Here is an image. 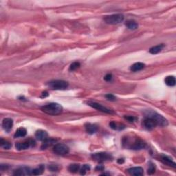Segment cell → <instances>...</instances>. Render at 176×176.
Listing matches in <instances>:
<instances>
[{
  "mask_svg": "<svg viewBox=\"0 0 176 176\" xmlns=\"http://www.w3.org/2000/svg\"><path fill=\"white\" fill-rule=\"evenodd\" d=\"M0 145L1 147H3L5 149H9L12 147V145L11 143L7 141H5L3 138H1V141H0Z\"/></svg>",
  "mask_w": 176,
  "mask_h": 176,
  "instance_id": "25",
  "label": "cell"
},
{
  "mask_svg": "<svg viewBox=\"0 0 176 176\" xmlns=\"http://www.w3.org/2000/svg\"><path fill=\"white\" fill-rule=\"evenodd\" d=\"M124 160H123V159H118V162L119 164L124 163Z\"/></svg>",
  "mask_w": 176,
  "mask_h": 176,
  "instance_id": "36",
  "label": "cell"
},
{
  "mask_svg": "<svg viewBox=\"0 0 176 176\" xmlns=\"http://www.w3.org/2000/svg\"><path fill=\"white\" fill-rule=\"evenodd\" d=\"M112 79V74H107L105 75V77H104V80H105L106 81H110Z\"/></svg>",
  "mask_w": 176,
  "mask_h": 176,
  "instance_id": "32",
  "label": "cell"
},
{
  "mask_svg": "<svg viewBox=\"0 0 176 176\" xmlns=\"http://www.w3.org/2000/svg\"><path fill=\"white\" fill-rule=\"evenodd\" d=\"M127 171L130 175L135 176L143 175V174H144V170H143V169L142 168V167H132V168L128 169Z\"/></svg>",
  "mask_w": 176,
  "mask_h": 176,
  "instance_id": "12",
  "label": "cell"
},
{
  "mask_svg": "<svg viewBox=\"0 0 176 176\" xmlns=\"http://www.w3.org/2000/svg\"><path fill=\"white\" fill-rule=\"evenodd\" d=\"M35 145L36 143L33 139H28V141L23 142V143H16L15 147L19 151H21V150L28 149V148L31 147H35Z\"/></svg>",
  "mask_w": 176,
  "mask_h": 176,
  "instance_id": "8",
  "label": "cell"
},
{
  "mask_svg": "<svg viewBox=\"0 0 176 176\" xmlns=\"http://www.w3.org/2000/svg\"><path fill=\"white\" fill-rule=\"evenodd\" d=\"M92 158L95 161L100 162H106L108 160H111L113 158L112 155L105 152H100V153H96L92 155Z\"/></svg>",
  "mask_w": 176,
  "mask_h": 176,
  "instance_id": "6",
  "label": "cell"
},
{
  "mask_svg": "<svg viewBox=\"0 0 176 176\" xmlns=\"http://www.w3.org/2000/svg\"><path fill=\"white\" fill-rule=\"evenodd\" d=\"M53 151L59 155H67L70 151V149L64 143H57L53 147Z\"/></svg>",
  "mask_w": 176,
  "mask_h": 176,
  "instance_id": "7",
  "label": "cell"
},
{
  "mask_svg": "<svg viewBox=\"0 0 176 176\" xmlns=\"http://www.w3.org/2000/svg\"><path fill=\"white\" fill-rule=\"evenodd\" d=\"M125 25L127 28H129V30H136L138 28V24L134 20H129V21L126 22Z\"/></svg>",
  "mask_w": 176,
  "mask_h": 176,
  "instance_id": "23",
  "label": "cell"
},
{
  "mask_svg": "<svg viewBox=\"0 0 176 176\" xmlns=\"http://www.w3.org/2000/svg\"><path fill=\"white\" fill-rule=\"evenodd\" d=\"M80 66H81V64H80L79 62H74V63H72L70 66L69 70L74 71V70H77L78 68H79Z\"/></svg>",
  "mask_w": 176,
  "mask_h": 176,
  "instance_id": "28",
  "label": "cell"
},
{
  "mask_svg": "<svg viewBox=\"0 0 176 176\" xmlns=\"http://www.w3.org/2000/svg\"><path fill=\"white\" fill-rule=\"evenodd\" d=\"M90 166L89 165H83L82 168L80 170V173L81 175H85L86 173L90 170Z\"/></svg>",
  "mask_w": 176,
  "mask_h": 176,
  "instance_id": "27",
  "label": "cell"
},
{
  "mask_svg": "<svg viewBox=\"0 0 176 176\" xmlns=\"http://www.w3.org/2000/svg\"><path fill=\"white\" fill-rule=\"evenodd\" d=\"M164 47H165L164 44H160V45L153 46V47H152L149 49V52L153 54H158V53L161 52L162 49L164 48Z\"/></svg>",
  "mask_w": 176,
  "mask_h": 176,
  "instance_id": "20",
  "label": "cell"
},
{
  "mask_svg": "<svg viewBox=\"0 0 176 176\" xmlns=\"http://www.w3.org/2000/svg\"><path fill=\"white\" fill-rule=\"evenodd\" d=\"M161 161L163 162L164 164L166 165H168L169 167H176L175 163L172 160L171 158H170L169 157L167 156V155H162L161 156Z\"/></svg>",
  "mask_w": 176,
  "mask_h": 176,
  "instance_id": "15",
  "label": "cell"
},
{
  "mask_svg": "<svg viewBox=\"0 0 176 176\" xmlns=\"http://www.w3.org/2000/svg\"><path fill=\"white\" fill-rule=\"evenodd\" d=\"M48 133L46 131L41 130V129H39V130L36 131L35 133L36 138L40 141H45L46 138H48Z\"/></svg>",
  "mask_w": 176,
  "mask_h": 176,
  "instance_id": "14",
  "label": "cell"
},
{
  "mask_svg": "<svg viewBox=\"0 0 176 176\" xmlns=\"http://www.w3.org/2000/svg\"><path fill=\"white\" fill-rule=\"evenodd\" d=\"M56 140L53 139V138H46L45 141H43V144L41 145V149H46L47 148H48L49 147L52 146V145H54L56 143Z\"/></svg>",
  "mask_w": 176,
  "mask_h": 176,
  "instance_id": "16",
  "label": "cell"
},
{
  "mask_svg": "<svg viewBox=\"0 0 176 176\" xmlns=\"http://www.w3.org/2000/svg\"><path fill=\"white\" fill-rule=\"evenodd\" d=\"M105 97L107 98V99H108L109 100H111V101H115L116 100L115 96L112 94H108L105 96Z\"/></svg>",
  "mask_w": 176,
  "mask_h": 176,
  "instance_id": "30",
  "label": "cell"
},
{
  "mask_svg": "<svg viewBox=\"0 0 176 176\" xmlns=\"http://www.w3.org/2000/svg\"><path fill=\"white\" fill-rule=\"evenodd\" d=\"M145 65L143 64V63L141 62L135 63L134 64H133L132 66H131L130 70L132 72H138L140 70H142L145 68Z\"/></svg>",
  "mask_w": 176,
  "mask_h": 176,
  "instance_id": "18",
  "label": "cell"
},
{
  "mask_svg": "<svg viewBox=\"0 0 176 176\" xmlns=\"http://www.w3.org/2000/svg\"><path fill=\"white\" fill-rule=\"evenodd\" d=\"M48 169L51 171H57L59 170V167H58V166L54 165H50Z\"/></svg>",
  "mask_w": 176,
  "mask_h": 176,
  "instance_id": "31",
  "label": "cell"
},
{
  "mask_svg": "<svg viewBox=\"0 0 176 176\" xmlns=\"http://www.w3.org/2000/svg\"><path fill=\"white\" fill-rule=\"evenodd\" d=\"M48 85L50 88L54 90H64L68 88V83L63 80H53L48 83Z\"/></svg>",
  "mask_w": 176,
  "mask_h": 176,
  "instance_id": "5",
  "label": "cell"
},
{
  "mask_svg": "<svg viewBox=\"0 0 176 176\" xmlns=\"http://www.w3.org/2000/svg\"><path fill=\"white\" fill-rule=\"evenodd\" d=\"M88 105L89 106H90V107H93L94 109H97V110L100 111V112H102L103 113H107V114H114V112H113L112 110L107 108V107H104V106L100 105V104L97 103V102H88Z\"/></svg>",
  "mask_w": 176,
  "mask_h": 176,
  "instance_id": "9",
  "label": "cell"
},
{
  "mask_svg": "<svg viewBox=\"0 0 176 176\" xmlns=\"http://www.w3.org/2000/svg\"><path fill=\"white\" fill-rule=\"evenodd\" d=\"M123 145L130 149L140 150L145 147L146 143L138 138H133L132 141L131 138H126L123 139Z\"/></svg>",
  "mask_w": 176,
  "mask_h": 176,
  "instance_id": "1",
  "label": "cell"
},
{
  "mask_svg": "<svg viewBox=\"0 0 176 176\" xmlns=\"http://www.w3.org/2000/svg\"><path fill=\"white\" fill-rule=\"evenodd\" d=\"M143 125H144V127L146 128L147 129H148V130H152V129H154L156 126H158L156 122H155L153 119L147 117H145V120H143Z\"/></svg>",
  "mask_w": 176,
  "mask_h": 176,
  "instance_id": "11",
  "label": "cell"
},
{
  "mask_svg": "<svg viewBox=\"0 0 176 176\" xmlns=\"http://www.w3.org/2000/svg\"><path fill=\"white\" fill-rule=\"evenodd\" d=\"M13 127V120L11 118H4L2 121V127L5 131L9 132Z\"/></svg>",
  "mask_w": 176,
  "mask_h": 176,
  "instance_id": "13",
  "label": "cell"
},
{
  "mask_svg": "<svg viewBox=\"0 0 176 176\" xmlns=\"http://www.w3.org/2000/svg\"><path fill=\"white\" fill-rule=\"evenodd\" d=\"M165 84L168 86L173 87L175 86L176 81H175V78L173 76H168L165 78Z\"/></svg>",
  "mask_w": 176,
  "mask_h": 176,
  "instance_id": "22",
  "label": "cell"
},
{
  "mask_svg": "<svg viewBox=\"0 0 176 176\" xmlns=\"http://www.w3.org/2000/svg\"><path fill=\"white\" fill-rule=\"evenodd\" d=\"M13 175H32V169H30V168L27 167H20L17 169L15 171L14 173H13Z\"/></svg>",
  "mask_w": 176,
  "mask_h": 176,
  "instance_id": "10",
  "label": "cell"
},
{
  "mask_svg": "<svg viewBox=\"0 0 176 176\" xmlns=\"http://www.w3.org/2000/svg\"><path fill=\"white\" fill-rule=\"evenodd\" d=\"M85 130L89 134H94L98 130V127L96 125L91 123H87L85 124Z\"/></svg>",
  "mask_w": 176,
  "mask_h": 176,
  "instance_id": "17",
  "label": "cell"
},
{
  "mask_svg": "<svg viewBox=\"0 0 176 176\" xmlns=\"http://www.w3.org/2000/svg\"><path fill=\"white\" fill-rule=\"evenodd\" d=\"M44 169H45V167L43 165H39V167H37V168L32 169V175H41V174L43 173Z\"/></svg>",
  "mask_w": 176,
  "mask_h": 176,
  "instance_id": "21",
  "label": "cell"
},
{
  "mask_svg": "<svg viewBox=\"0 0 176 176\" xmlns=\"http://www.w3.org/2000/svg\"><path fill=\"white\" fill-rule=\"evenodd\" d=\"M41 110L48 115L56 116L59 115L63 112V107L60 104L52 102L41 107Z\"/></svg>",
  "mask_w": 176,
  "mask_h": 176,
  "instance_id": "2",
  "label": "cell"
},
{
  "mask_svg": "<svg viewBox=\"0 0 176 176\" xmlns=\"http://www.w3.org/2000/svg\"><path fill=\"white\" fill-rule=\"evenodd\" d=\"M26 134H27L26 129L23 127H20L16 131V132H15V134L14 135V137L16 138H22V137H24V136H26Z\"/></svg>",
  "mask_w": 176,
  "mask_h": 176,
  "instance_id": "19",
  "label": "cell"
},
{
  "mask_svg": "<svg viewBox=\"0 0 176 176\" xmlns=\"http://www.w3.org/2000/svg\"><path fill=\"white\" fill-rule=\"evenodd\" d=\"M109 127H110L112 129H114V130H122L125 128L124 125H122V124H120V125H118L115 122H111L109 123Z\"/></svg>",
  "mask_w": 176,
  "mask_h": 176,
  "instance_id": "26",
  "label": "cell"
},
{
  "mask_svg": "<svg viewBox=\"0 0 176 176\" xmlns=\"http://www.w3.org/2000/svg\"><path fill=\"white\" fill-rule=\"evenodd\" d=\"M125 119H127V120H129V122H134L136 120V118L133 117V116H125Z\"/></svg>",
  "mask_w": 176,
  "mask_h": 176,
  "instance_id": "33",
  "label": "cell"
},
{
  "mask_svg": "<svg viewBox=\"0 0 176 176\" xmlns=\"http://www.w3.org/2000/svg\"><path fill=\"white\" fill-rule=\"evenodd\" d=\"M155 171V165H153V164H152V163H150V165H149L147 173L149 174H150V175H151V174L154 173Z\"/></svg>",
  "mask_w": 176,
  "mask_h": 176,
  "instance_id": "29",
  "label": "cell"
},
{
  "mask_svg": "<svg viewBox=\"0 0 176 176\" xmlns=\"http://www.w3.org/2000/svg\"><path fill=\"white\" fill-rule=\"evenodd\" d=\"M104 169H105V167H104V166L102 165H98L96 167V171H103Z\"/></svg>",
  "mask_w": 176,
  "mask_h": 176,
  "instance_id": "34",
  "label": "cell"
},
{
  "mask_svg": "<svg viewBox=\"0 0 176 176\" xmlns=\"http://www.w3.org/2000/svg\"><path fill=\"white\" fill-rule=\"evenodd\" d=\"M48 96V93L47 92H43L42 93V97H44V98H45V97Z\"/></svg>",
  "mask_w": 176,
  "mask_h": 176,
  "instance_id": "35",
  "label": "cell"
},
{
  "mask_svg": "<svg viewBox=\"0 0 176 176\" xmlns=\"http://www.w3.org/2000/svg\"><path fill=\"white\" fill-rule=\"evenodd\" d=\"M124 17L122 14H114L105 16L104 17V21L106 23L110 25H117L122 23L124 21Z\"/></svg>",
  "mask_w": 176,
  "mask_h": 176,
  "instance_id": "4",
  "label": "cell"
},
{
  "mask_svg": "<svg viewBox=\"0 0 176 176\" xmlns=\"http://www.w3.org/2000/svg\"><path fill=\"white\" fill-rule=\"evenodd\" d=\"M145 117L150 118L153 119V120L156 122L157 125L160 126V127H167L168 125V121L165 118L160 114H158L157 112H153L151 110H148L145 112Z\"/></svg>",
  "mask_w": 176,
  "mask_h": 176,
  "instance_id": "3",
  "label": "cell"
},
{
  "mask_svg": "<svg viewBox=\"0 0 176 176\" xmlns=\"http://www.w3.org/2000/svg\"><path fill=\"white\" fill-rule=\"evenodd\" d=\"M80 169V165H78V164H72V165H70L68 167V171H69L70 173H75L79 170Z\"/></svg>",
  "mask_w": 176,
  "mask_h": 176,
  "instance_id": "24",
  "label": "cell"
}]
</instances>
